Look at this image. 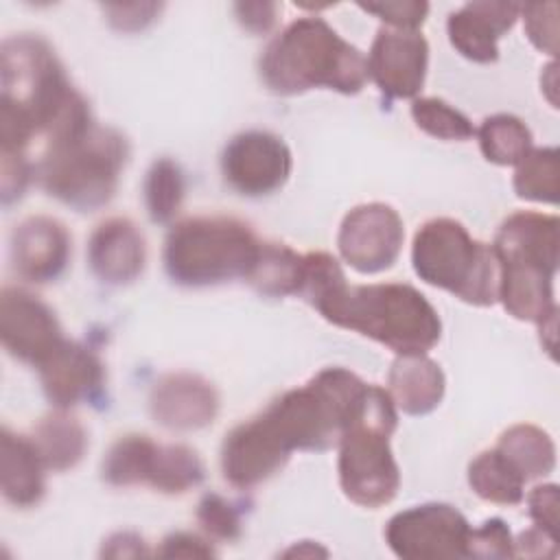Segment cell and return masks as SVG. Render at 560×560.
<instances>
[{"label":"cell","instance_id":"28","mask_svg":"<svg viewBox=\"0 0 560 560\" xmlns=\"http://www.w3.org/2000/svg\"><path fill=\"white\" fill-rule=\"evenodd\" d=\"M186 182L179 164L171 158H160L151 164L144 177V208L153 223H168L184 199Z\"/></svg>","mask_w":560,"mask_h":560},{"label":"cell","instance_id":"17","mask_svg":"<svg viewBox=\"0 0 560 560\" xmlns=\"http://www.w3.org/2000/svg\"><path fill=\"white\" fill-rule=\"evenodd\" d=\"M37 370L42 389L48 402L57 409L94 402L105 385V368L101 359L83 343L68 339H63Z\"/></svg>","mask_w":560,"mask_h":560},{"label":"cell","instance_id":"24","mask_svg":"<svg viewBox=\"0 0 560 560\" xmlns=\"http://www.w3.org/2000/svg\"><path fill=\"white\" fill-rule=\"evenodd\" d=\"M525 481L549 475L556 468V444L547 431L534 424H514L501 433L494 446Z\"/></svg>","mask_w":560,"mask_h":560},{"label":"cell","instance_id":"9","mask_svg":"<svg viewBox=\"0 0 560 560\" xmlns=\"http://www.w3.org/2000/svg\"><path fill=\"white\" fill-rule=\"evenodd\" d=\"M411 262L420 280L462 302L490 306L499 300V262L492 245L475 241L455 219L427 221L413 236Z\"/></svg>","mask_w":560,"mask_h":560},{"label":"cell","instance_id":"16","mask_svg":"<svg viewBox=\"0 0 560 560\" xmlns=\"http://www.w3.org/2000/svg\"><path fill=\"white\" fill-rule=\"evenodd\" d=\"M149 411L164 429L197 431L214 422L219 394L214 385L199 374L171 372L151 387Z\"/></svg>","mask_w":560,"mask_h":560},{"label":"cell","instance_id":"11","mask_svg":"<svg viewBox=\"0 0 560 560\" xmlns=\"http://www.w3.org/2000/svg\"><path fill=\"white\" fill-rule=\"evenodd\" d=\"M293 168L291 151L271 131L236 133L221 153V173L232 190L245 197H265L280 190Z\"/></svg>","mask_w":560,"mask_h":560},{"label":"cell","instance_id":"35","mask_svg":"<svg viewBox=\"0 0 560 560\" xmlns=\"http://www.w3.org/2000/svg\"><path fill=\"white\" fill-rule=\"evenodd\" d=\"M363 11L376 15L378 20L387 22L389 28H402V31H416L429 13L427 2L418 0H394V2H368L359 4Z\"/></svg>","mask_w":560,"mask_h":560},{"label":"cell","instance_id":"1","mask_svg":"<svg viewBox=\"0 0 560 560\" xmlns=\"http://www.w3.org/2000/svg\"><path fill=\"white\" fill-rule=\"evenodd\" d=\"M368 383L346 368H326L302 387L278 396L265 411L234 427L221 446V472L238 490L273 477L293 451L339 444L354 420Z\"/></svg>","mask_w":560,"mask_h":560},{"label":"cell","instance_id":"23","mask_svg":"<svg viewBox=\"0 0 560 560\" xmlns=\"http://www.w3.org/2000/svg\"><path fill=\"white\" fill-rule=\"evenodd\" d=\"M160 444L142 433L118 438L101 464L103 479L116 488L151 486Z\"/></svg>","mask_w":560,"mask_h":560},{"label":"cell","instance_id":"36","mask_svg":"<svg viewBox=\"0 0 560 560\" xmlns=\"http://www.w3.org/2000/svg\"><path fill=\"white\" fill-rule=\"evenodd\" d=\"M112 28L120 33H136L147 28L162 11L158 2H131V4H105L103 7Z\"/></svg>","mask_w":560,"mask_h":560},{"label":"cell","instance_id":"20","mask_svg":"<svg viewBox=\"0 0 560 560\" xmlns=\"http://www.w3.org/2000/svg\"><path fill=\"white\" fill-rule=\"evenodd\" d=\"M0 490L9 505L33 508L46 492V464L33 438L2 429L0 435Z\"/></svg>","mask_w":560,"mask_h":560},{"label":"cell","instance_id":"42","mask_svg":"<svg viewBox=\"0 0 560 560\" xmlns=\"http://www.w3.org/2000/svg\"><path fill=\"white\" fill-rule=\"evenodd\" d=\"M558 553V540L551 538L547 532H542L540 527H532L527 532H523L516 540H514V556H556Z\"/></svg>","mask_w":560,"mask_h":560},{"label":"cell","instance_id":"26","mask_svg":"<svg viewBox=\"0 0 560 560\" xmlns=\"http://www.w3.org/2000/svg\"><path fill=\"white\" fill-rule=\"evenodd\" d=\"M468 483L483 501L497 505H516L525 497L527 481L497 448H490L470 462Z\"/></svg>","mask_w":560,"mask_h":560},{"label":"cell","instance_id":"8","mask_svg":"<svg viewBox=\"0 0 560 560\" xmlns=\"http://www.w3.org/2000/svg\"><path fill=\"white\" fill-rule=\"evenodd\" d=\"M394 429L396 405L389 392L368 385L354 420L339 440L337 459L339 486L361 508L387 505L400 488V472L389 448Z\"/></svg>","mask_w":560,"mask_h":560},{"label":"cell","instance_id":"40","mask_svg":"<svg viewBox=\"0 0 560 560\" xmlns=\"http://www.w3.org/2000/svg\"><path fill=\"white\" fill-rule=\"evenodd\" d=\"M276 2H238L234 4L236 20L249 33H267L276 24Z\"/></svg>","mask_w":560,"mask_h":560},{"label":"cell","instance_id":"15","mask_svg":"<svg viewBox=\"0 0 560 560\" xmlns=\"http://www.w3.org/2000/svg\"><path fill=\"white\" fill-rule=\"evenodd\" d=\"M70 252L72 238L66 225L52 217H28L11 232V265L26 282L44 284L57 280L70 262Z\"/></svg>","mask_w":560,"mask_h":560},{"label":"cell","instance_id":"5","mask_svg":"<svg viewBox=\"0 0 560 560\" xmlns=\"http://www.w3.org/2000/svg\"><path fill=\"white\" fill-rule=\"evenodd\" d=\"M499 262V300L523 322L542 324L558 313L553 278L560 258V221L542 212L510 214L492 243Z\"/></svg>","mask_w":560,"mask_h":560},{"label":"cell","instance_id":"3","mask_svg":"<svg viewBox=\"0 0 560 560\" xmlns=\"http://www.w3.org/2000/svg\"><path fill=\"white\" fill-rule=\"evenodd\" d=\"M313 308L346 330L370 337L396 354H427L442 335L433 304L411 284H339Z\"/></svg>","mask_w":560,"mask_h":560},{"label":"cell","instance_id":"39","mask_svg":"<svg viewBox=\"0 0 560 560\" xmlns=\"http://www.w3.org/2000/svg\"><path fill=\"white\" fill-rule=\"evenodd\" d=\"M155 556H160V558H212V556H217V551L210 545V538H203V536L190 534V532H173L160 542V547L155 549Z\"/></svg>","mask_w":560,"mask_h":560},{"label":"cell","instance_id":"14","mask_svg":"<svg viewBox=\"0 0 560 560\" xmlns=\"http://www.w3.org/2000/svg\"><path fill=\"white\" fill-rule=\"evenodd\" d=\"M368 79L389 98H416L424 85L429 44L418 31L381 28L365 57Z\"/></svg>","mask_w":560,"mask_h":560},{"label":"cell","instance_id":"18","mask_svg":"<svg viewBox=\"0 0 560 560\" xmlns=\"http://www.w3.org/2000/svg\"><path fill=\"white\" fill-rule=\"evenodd\" d=\"M147 262V243L138 225L125 217H112L96 225L88 241V265L103 284L133 282Z\"/></svg>","mask_w":560,"mask_h":560},{"label":"cell","instance_id":"43","mask_svg":"<svg viewBox=\"0 0 560 560\" xmlns=\"http://www.w3.org/2000/svg\"><path fill=\"white\" fill-rule=\"evenodd\" d=\"M280 556H284V558H326L328 549L313 540H300V542H293L289 549H284Z\"/></svg>","mask_w":560,"mask_h":560},{"label":"cell","instance_id":"30","mask_svg":"<svg viewBox=\"0 0 560 560\" xmlns=\"http://www.w3.org/2000/svg\"><path fill=\"white\" fill-rule=\"evenodd\" d=\"M558 149L542 147L532 149L514 173V190L521 199L538 203H558Z\"/></svg>","mask_w":560,"mask_h":560},{"label":"cell","instance_id":"31","mask_svg":"<svg viewBox=\"0 0 560 560\" xmlns=\"http://www.w3.org/2000/svg\"><path fill=\"white\" fill-rule=\"evenodd\" d=\"M411 118L413 122L429 136L438 140H468L472 138L475 129L470 120L446 101L435 96L413 98L411 103Z\"/></svg>","mask_w":560,"mask_h":560},{"label":"cell","instance_id":"10","mask_svg":"<svg viewBox=\"0 0 560 560\" xmlns=\"http://www.w3.org/2000/svg\"><path fill=\"white\" fill-rule=\"evenodd\" d=\"M470 525L448 503L411 505L387 521L385 542L405 560L468 558Z\"/></svg>","mask_w":560,"mask_h":560},{"label":"cell","instance_id":"2","mask_svg":"<svg viewBox=\"0 0 560 560\" xmlns=\"http://www.w3.org/2000/svg\"><path fill=\"white\" fill-rule=\"evenodd\" d=\"M83 101L55 50L39 35H11L0 46V147L22 151Z\"/></svg>","mask_w":560,"mask_h":560},{"label":"cell","instance_id":"22","mask_svg":"<svg viewBox=\"0 0 560 560\" xmlns=\"http://www.w3.org/2000/svg\"><path fill=\"white\" fill-rule=\"evenodd\" d=\"M31 438L46 468L52 472L74 468L83 459L90 444L83 424L77 418L68 416L66 409L42 418Z\"/></svg>","mask_w":560,"mask_h":560},{"label":"cell","instance_id":"33","mask_svg":"<svg viewBox=\"0 0 560 560\" xmlns=\"http://www.w3.org/2000/svg\"><path fill=\"white\" fill-rule=\"evenodd\" d=\"M521 13L529 42L553 57L558 52V4H525L521 7Z\"/></svg>","mask_w":560,"mask_h":560},{"label":"cell","instance_id":"25","mask_svg":"<svg viewBox=\"0 0 560 560\" xmlns=\"http://www.w3.org/2000/svg\"><path fill=\"white\" fill-rule=\"evenodd\" d=\"M302 278L304 254L280 243H262L247 282L262 295L284 298L300 293Z\"/></svg>","mask_w":560,"mask_h":560},{"label":"cell","instance_id":"41","mask_svg":"<svg viewBox=\"0 0 560 560\" xmlns=\"http://www.w3.org/2000/svg\"><path fill=\"white\" fill-rule=\"evenodd\" d=\"M149 553L144 538L136 532H114L101 547L103 558H142Z\"/></svg>","mask_w":560,"mask_h":560},{"label":"cell","instance_id":"7","mask_svg":"<svg viewBox=\"0 0 560 560\" xmlns=\"http://www.w3.org/2000/svg\"><path fill=\"white\" fill-rule=\"evenodd\" d=\"M262 241L234 217H192L175 223L164 241V271L182 287L247 280Z\"/></svg>","mask_w":560,"mask_h":560},{"label":"cell","instance_id":"37","mask_svg":"<svg viewBox=\"0 0 560 560\" xmlns=\"http://www.w3.org/2000/svg\"><path fill=\"white\" fill-rule=\"evenodd\" d=\"M529 516L536 527L547 532L551 538L558 540V486L556 483H540L532 488L527 494Z\"/></svg>","mask_w":560,"mask_h":560},{"label":"cell","instance_id":"21","mask_svg":"<svg viewBox=\"0 0 560 560\" xmlns=\"http://www.w3.org/2000/svg\"><path fill=\"white\" fill-rule=\"evenodd\" d=\"M387 383L394 405L409 416L433 411L446 389L444 372L424 354H398L392 363Z\"/></svg>","mask_w":560,"mask_h":560},{"label":"cell","instance_id":"27","mask_svg":"<svg viewBox=\"0 0 560 560\" xmlns=\"http://www.w3.org/2000/svg\"><path fill=\"white\" fill-rule=\"evenodd\" d=\"M479 149L488 162L516 166L532 151V131L512 114L488 116L477 129Z\"/></svg>","mask_w":560,"mask_h":560},{"label":"cell","instance_id":"4","mask_svg":"<svg viewBox=\"0 0 560 560\" xmlns=\"http://www.w3.org/2000/svg\"><path fill=\"white\" fill-rule=\"evenodd\" d=\"M267 90L291 96L313 88L357 94L368 81V63L322 18H300L276 35L258 61Z\"/></svg>","mask_w":560,"mask_h":560},{"label":"cell","instance_id":"34","mask_svg":"<svg viewBox=\"0 0 560 560\" xmlns=\"http://www.w3.org/2000/svg\"><path fill=\"white\" fill-rule=\"evenodd\" d=\"M512 558L514 538L501 518H490L468 536V558Z\"/></svg>","mask_w":560,"mask_h":560},{"label":"cell","instance_id":"13","mask_svg":"<svg viewBox=\"0 0 560 560\" xmlns=\"http://www.w3.org/2000/svg\"><path fill=\"white\" fill-rule=\"evenodd\" d=\"M0 339L2 348L18 361L42 365L63 341L52 308L20 287H4L0 293Z\"/></svg>","mask_w":560,"mask_h":560},{"label":"cell","instance_id":"19","mask_svg":"<svg viewBox=\"0 0 560 560\" xmlns=\"http://www.w3.org/2000/svg\"><path fill=\"white\" fill-rule=\"evenodd\" d=\"M518 13L521 4L514 2H468L448 15L451 46L475 63L497 61V42L512 28Z\"/></svg>","mask_w":560,"mask_h":560},{"label":"cell","instance_id":"38","mask_svg":"<svg viewBox=\"0 0 560 560\" xmlns=\"http://www.w3.org/2000/svg\"><path fill=\"white\" fill-rule=\"evenodd\" d=\"M31 182V166L22 151H2L0 164V190L2 203L9 206L11 201L20 199Z\"/></svg>","mask_w":560,"mask_h":560},{"label":"cell","instance_id":"32","mask_svg":"<svg viewBox=\"0 0 560 560\" xmlns=\"http://www.w3.org/2000/svg\"><path fill=\"white\" fill-rule=\"evenodd\" d=\"M197 523L201 525L208 538L223 542L238 540L243 532L238 510L217 492H208L201 497L197 505Z\"/></svg>","mask_w":560,"mask_h":560},{"label":"cell","instance_id":"6","mask_svg":"<svg viewBox=\"0 0 560 560\" xmlns=\"http://www.w3.org/2000/svg\"><path fill=\"white\" fill-rule=\"evenodd\" d=\"M129 158V144L112 127H88L48 140L37 166L42 188L61 203L92 212L109 203Z\"/></svg>","mask_w":560,"mask_h":560},{"label":"cell","instance_id":"12","mask_svg":"<svg viewBox=\"0 0 560 560\" xmlns=\"http://www.w3.org/2000/svg\"><path fill=\"white\" fill-rule=\"evenodd\" d=\"M405 228L400 214L381 201L352 208L337 234L341 258L359 273H378L389 269L402 249Z\"/></svg>","mask_w":560,"mask_h":560},{"label":"cell","instance_id":"29","mask_svg":"<svg viewBox=\"0 0 560 560\" xmlns=\"http://www.w3.org/2000/svg\"><path fill=\"white\" fill-rule=\"evenodd\" d=\"M206 477V468L197 451L186 444H160L158 464L151 488L164 494H184L197 488Z\"/></svg>","mask_w":560,"mask_h":560}]
</instances>
